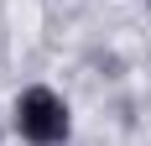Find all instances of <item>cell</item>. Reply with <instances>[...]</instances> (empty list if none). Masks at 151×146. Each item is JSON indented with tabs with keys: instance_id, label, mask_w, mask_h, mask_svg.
Returning a JSON list of instances; mask_svg holds the SVG:
<instances>
[{
	"instance_id": "cell-1",
	"label": "cell",
	"mask_w": 151,
	"mask_h": 146,
	"mask_svg": "<svg viewBox=\"0 0 151 146\" xmlns=\"http://www.w3.org/2000/svg\"><path fill=\"white\" fill-rule=\"evenodd\" d=\"M16 131H21L26 146H63L68 131H73L63 94H58V89H47V84L21 89V99H16Z\"/></svg>"
}]
</instances>
